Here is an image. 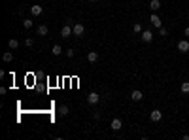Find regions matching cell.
I'll use <instances>...</instances> for the list:
<instances>
[{
  "label": "cell",
  "mask_w": 189,
  "mask_h": 140,
  "mask_svg": "<svg viewBox=\"0 0 189 140\" xmlns=\"http://www.w3.org/2000/svg\"><path fill=\"white\" fill-rule=\"evenodd\" d=\"M149 23H151V25H153L155 28H161V27H163V21H161V17H159V15L155 14V11H153V14H151V17H149Z\"/></svg>",
  "instance_id": "obj_1"
},
{
  "label": "cell",
  "mask_w": 189,
  "mask_h": 140,
  "mask_svg": "<svg viewBox=\"0 0 189 140\" xmlns=\"http://www.w3.org/2000/svg\"><path fill=\"white\" fill-rule=\"evenodd\" d=\"M99 100H100V95L99 93H89V95H87V102L91 104V106H95V104H99Z\"/></svg>",
  "instance_id": "obj_2"
},
{
  "label": "cell",
  "mask_w": 189,
  "mask_h": 140,
  "mask_svg": "<svg viewBox=\"0 0 189 140\" xmlns=\"http://www.w3.org/2000/svg\"><path fill=\"white\" fill-rule=\"evenodd\" d=\"M72 32H74V36H83V32H85V27L81 25V23H76L72 27Z\"/></svg>",
  "instance_id": "obj_3"
},
{
  "label": "cell",
  "mask_w": 189,
  "mask_h": 140,
  "mask_svg": "<svg viewBox=\"0 0 189 140\" xmlns=\"http://www.w3.org/2000/svg\"><path fill=\"white\" fill-rule=\"evenodd\" d=\"M140 38H142V42H146V44H149V42L153 40V32H151V30H142V34H140Z\"/></svg>",
  "instance_id": "obj_4"
},
{
  "label": "cell",
  "mask_w": 189,
  "mask_h": 140,
  "mask_svg": "<svg viewBox=\"0 0 189 140\" xmlns=\"http://www.w3.org/2000/svg\"><path fill=\"white\" fill-rule=\"evenodd\" d=\"M178 51H180V53H187L189 51V42L187 40H180L178 42Z\"/></svg>",
  "instance_id": "obj_5"
},
{
  "label": "cell",
  "mask_w": 189,
  "mask_h": 140,
  "mask_svg": "<svg viewBox=\"0 0 189 140\" xmlns=\"http://www.w3.org/2000/svg\"><path fill=\"white\" fill-rule=\"evenodd\" d=\"M72 34H74V32H72V27H70V25H64V27L61 28V36H63V38H70Z\"/></svg>",
  "instance_id": "obj_6"
},
{
  "label": "cell",
  "mask_w": 189,
  "mask_h": 140,
  "mask_svg": "<svg viewBox=\"0 0 189 140\" xmlns=\"http://www.w3.org/2000/svg\"><path fill=\"white\" fill-rule=\"evenodd\" d=\"M149 119H151V121H161V119H163V112H161V110H151Z\"/></svg>",
  "instance_id": "obj_7"
},
{
  "label": "cell",
  "mask_w": 189,
  "mask_h": 140,
  "mask_svg": "<svg viewBox=\"0 0 189 140\" xmlns=\"http://www.w3.org/2000/svg\"><path fill=\"white\" fill-rule=\"evenodd\" d=\"M30 14L34 15V17H38V15L44 14V8H42V6H38V4H34V6H30Z\"/></svg>",
  "instance_id": "obj_8"
},
{
  "label": "cell",
  "mask_w": 189,
  "mask_h": 140,
  "mask_svg": "<svg viewBox=\"0 0 189 140\" xmlns=\"http://www.w3.org/2000/svg\"><path fill=\"white\" fill-rule=\"evenodd\" d=\"M110 127H112V131H121L123 123H121V119H119V118H113V119H112V125H110Z\"/></svg>",
  "instance_id": "obj_9"
},
{
  "label": "cell",
  "mask_w": 189,
  "mask_h": 140,
  "mask_svg": "<svg viewBox=\"0 0 189 140\" xmlns=\"http://www.w3.org/2000/svg\"><path fill=\"white\" fill-rule=\"evenodd\" d=\"M131 99H132V100H134V102H140V100L144 99V95H142V91H138V89H134V91H132V93H131Z\"/></svg>",
  "instance_id": "obj_10"
},
{
  "label": "cell",
  "mask_w": 189,
  "mask_h": 140,
  "mask_svg": "<svg viewBox=\"0 0 189 140\" xmlns=\"http://www.w3.org/2000/svg\"><path fill=\"white\" fill-rule=\"evenodd\" d=\"M149 9H151V11H159V9H161V0H151V2H149Z\"/></svg>",
  "instance_id": "obj_11"
},
{
  "label": "cell",
  "mask_w": 189,
  "mask_h": 140,
  "mask_svg": "<svg viewBox=\"0 0 189 140\" xmlns=\"http://www.w3.org/2000/svg\"><path fill=\"white\" fill-rule=\"evenodd\" d=\"M87 61H89V63H97V61H99V53H97V51H89V53H87Z\"/></svg>",
  "instance_id": "obj_12"
},
{
  "label": "cell",
  "mask_w": 189,
  "mask_h": 140,
  "mask_svg": "<svg viewBox=\"0 0 189 140\" xmlns=\"http://www.w3.org/2000/svg\"><path fill=\"white\" fill-rule=\"evenodd\" d=\"M36 32H38V36H47V32H49V28L45 27V25H40V27L36 28Z\"/></svg>",
  "instance_id": "obj_13"
},
{
  "label": "cell",
  "mask_w": 189,
  "mask_h": 140,
  "mask_svg": "<svg viewBox=\"0 0 189 140\" xmlns=\"http://www.w3.org/2000/svg\"><path fill=\"white\" fill-rule=\"evenodd\" d=\"M2 61H4V63H11V61H14V53H11V51H6V53L2 55Z\"/></svg>",
  "instance_id": "obj_14"
},
{
  "label": "cell",
  "mask_w": 189,
  "mask_h": 140,
  "mask_svg": "<svg viewBox=\"0 0 189 140\" xmlns=\"http://www.w3.org/2000/svg\"><path fill=\"white\" fill-rule=\"evenodd\" d=\"M8 47H9V49H17V47H19V40H15V38H9Z\"/></svg>",
  "instance_id": "obj_15"
},
{
  "label": "cell",
  "mask_w": 189,
  "mask_h": 140,
  "mask_svg": "<svg viewBox=\"0 0 189 140\" xmlns=\"http://www.w3.org/2000/svg\"><path fill=\"white\" fill-rule=\"evenodd\" d=\"M51 53H53L55 57H59V55L63 53V47H61V45H59V44H55L53 47H51Z\"/></svg>",
  "instance_id": "obj_16"
},
{
  "label": "cell",
  "mask_w": 189,
  "mask_h": 140,
  "mask_svg": "<svg viewBox=\"0 0 189 140\" xmlns=\"http://www.w3.org/2000/svg\"><path fill=\"white\" fill-rule=\"evenodd\" d=\"M132 32H136V34H142V25H140V23H134V25H132Z\"/></svg>",
  "instance_id": "obj_17"
},
{
  "label": "cell",
  "mask_w": 189,
  "mask_h": 140,
  "mask_svg": "<svg viewBox=\"0 0 189 140\" xmlns=\"http://www.w3.org/2000/svg\"><path fill=\"white\" fill-rule=\"evenodd\" d=\"M59 114H61V116H68V106H66V104L59 106Z\"/></svg>",
  "instance_id": "obj_18"
},
{
  "label": "cell",
  "mask_w": 189,
  "mask_h": 140,
  "mask_svg": "<svg viewBox=\"0 0 189 140\" xmlns=\"http://www.w3.org/2000/svg\"><path fill=\"white\" fill-rule=\"evenodd\" d=\"M182 93H185V95L189 93V81H184V83H182Z\"/></svg>",
  "instance_id": "obj_19"
},
{
  "label": "cell",
  "mask_w": 189,
  "mask_h": 140,
  "mask_svg": "<svg viewBox=\"0 0 189 140\" xmlns=\"http://www.w3.org/2000/svg\"><path fill=\"white\" fill-rule=\"evenodd\" d=\"M23 27H25V28H32V21H30V19H25V21H23Z\"/></svg>",
  "instance_id": "obj_20"
},
{
  "label": "cell",
  "mask_w": 189,
  "mask_h": 140,
  "mask_svg": "<svg viewBox=\"0 0 189 140\" xmlns=\"http://www.w3.org/2000/svg\"><path fill=\"white\" fill-rule=\"evenodd\" d=\"M25 45H27V47H32V45H34V40H32V38H27V40H25Z\"/></svg>",
  "instance_id": "obj_21"
},
{
  "label": "cell",
  "mask_w": 189,
  "mask_h": 140,
  "mask_svg": "<svg viewBox=\"0 0 189 140\" xmlns=\"http://www.w3.org/2000/svg\"><path fill=\"white\" fill-rule=\"evenodd\" d=\"M159 34H161V36L165 38V36H167V34H168V30H167V28H165V27H161V28H159Z\"/></svg>",
  "instance_id": "obj_22"
},
{
  "label": "cell",
  "mask_w": 189,
  "mask_h": 140,
  "mask_svg": "<svg viewBox=\"0 0 189 140\" xmlns=\"http://www.w3.org/2000/svg\"><path fill=\"white\" fill-rule=\"evenodd\" d=\"M74 55H76V51H74L72 47H70V49H66V57H70V59H72Z\"/></svg>",
  "instance_id": "obj_23"
},
{
  "label": "cell",
  "mask_w": 189,
  "mask_h": 140,
  "mask_svg": "<svg viewBox=\"0 0 189 140\" xmlns=\"http://www.w3.org/2000/svg\"><path fill=\"white\" fill-rule=\"evenodd\" d=\"M184 36H187V38H189V27H187V28L184 30Z\"/></svg>",
  "instance_id": "obj_24"
},
{
  "label": "cell",
  "mask_w": 189,
  "mask_h": 140,
  "mask_svg": "<svg viewBox=\"0 0 189 140\" xmlns=\"http://www.w3.org/2000/svg\"><path fill=\"white\" fill-rule=\"evenodd\" d=\"M87 2H97V0H87Z\"/></svg>",
  "instance_id": "obj_25"
}]
</instances>
